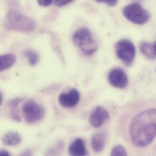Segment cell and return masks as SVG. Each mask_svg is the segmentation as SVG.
<instances>
[{
  "instance_id": "cell-1",
  "label": "cell",
  "mask_w": 156,
  "mask_h": 156,
  "mask_svg": "<svg viewBox=\"0 0 156 156\" xmlns=\"http://www.w3.org/2000/svg\"><path fill=\"white\" fill-rule=\"evenodd\" d=\"M156 133V109H150L139 114L133 120L129 134L134 144L145 147L154 139Z\"/></svg>"
},
{
  "instance_id": "cell-2",
  "label": "cell",
  "mask_w": 156,
  "mask_h": 156,
  "mask_svg": "<svg viewBox=\"0 0 156 156\" xmlns=\"http://www.w3.org/2000/svg\"><path fill=\"white\" fill-rule=\"evenodd\" d=\"M6 29L23 32H30L35 30L36 23L29 16L14 10H10L4 23Z\"/></svg>"
},
{
  "instance_id": "cell-3",
  "label": "cell",
  "mask_w": 156,
  "mask_h": 156,
  "mask_svg": "<svg viewBox=\"0 0 156 156\" xmlns=\"http://www.w3.org/2000/svg\"><path fill=\"white\" fill-rule=\"evenodd\" d=\"M74 44L87 55H92L97 50V42L90 30L86 27L78 29L73 36Z\"/></svg>"
},
{
  "instance_id": "cell-4",
  "label": "cell",
  "mask_w": 156,
  "mask_h": 156,
  "mask_svg": "<svg viewBox=\"0 0 156 156\" xmlns=\"http://www.w3.org/2000/svg\"><path fill=\"white\" fill-rule=\"evenodd\" d=\"M124 16L129 21L137 24H144L150 19L149 12L138 3H131L123 9Z\"/></svg>"
},
{
  "instance_id": "cell-5",
  "label": "cell",
  "mask_w": 156,
  "mask_h": 156,
  "mask_svg": "<svg viewBox=\"0 0 156 156\" xmlns=\"http://www.w3.org/2000/svg\"><path fill=\"white\" fill-rule=\"evenodd\" d=\"M22 111L26 122L30 124L41 121L45 115L44 108L33 100H29L23 104Z\"/></svg>"
},
{
  "instance_id": "cell-6",
  "label": "cell",
  "mask_w": 156,
  "mask_h": 156,
  "mask_svg": "<svg viewBox=\"0 0 156 156\" xmlns=\"http://www.w3.org/2000/svg\"><path fill=\"white\" fill-rule=\"evenodd\" d=\"M115 52L117 57L126 66H130L135 58L136 48L132 41L123 39L119 41L115 45Z\"/></svg>"
},
{
  "instance_id": "cell-7",
  "label": "cell",
  "mask_w": 156,
  "mask_h": 156,
  "mask_svg": "<svg viewBox=\"0 0 156 156\" xmlns=\"http://www.w3.org/2000/svg\"><path fill=\"white\" fill-rule=\"evenodd\" d=\"M108 80L113 87L119 89L125 88L129 83L126 73L120 68L111 70L108 75Z\"/></svg>"
},
{
  "instance_id": "cell-8",
  "label": "cell",
  "mask_w": 156,
  "mask_h": 156,
  "mask_svg": "<svg viewBox=\"0 0 156 156\" xmlns=\"http://www.w3.org/2000/svg\"><path fill=\"white\" fill-rule=\"evenodd\" d=\"M80 98V95L78 90L72 89L68 92L62 93L58 97V101L63 107L72 108L78 104Z\"/></svg>"
},
{
  "instance_id": "cell-9",
  "label": "cell",
  "mask_w": 156,
  "mask_h": 156,
  "mask_svg": "<svg viewBox=\"0 0 156 156\" xmlns=\"http://www.w3.org/2000/svg\"><path fill=\"white\" fill-rule=\"evenodd\" d=\"M109 115L108 112L102 106H98L92 113L89 122L90 125L95 128H100L108 119Z\"/></svg>"
},
{
  "instance_id": "cell-10",
  "label": "cell",
  "mask_w": 156,
  "mask_h": 156,
  "mask_svg": "<svg viewBox=\"0 0 156 156\" xmlns=\"http://www.w3.org/2000/svg\"><path fill=\"white\" fill-rule=\"evenodd\" d=\"M106 135L102 133H98L94 134L91 138L90 144L92 149L96 153H101L106 145Z\"/></svg>"
},
{
  "instance_id": "cell-11",
  "label": "cell",
  "mask_w": 156,
  "mask_h": 156,
  "mask_svg": "<svg viewBox=\"0 0 156 156\" xmlns=\"http://www.w3.org/2000/svg\"><path fill=\"white\" fill-rule=\"evenodd\" d=\"M1 141L4 145L15 147L21 142L22 137L17 132L9 131L2 136Z\"/></svg>"
},
{
  "instance_id": "cell-12",
  "label": "cell",
  "mask_w": 156,
  "mask_h": 156,
  "mask_svg": "<svg viewBox=\"0 0 156 156\" xmlns=\"http://www.w3.org/2000/svg\"><path fill=\"white\" fill-rule=\"evenodd\" d=\"M70 156H86L87 150L84 141L78 138L76 139L69 148Z\"/></svg>"
},
{
  "instance_id": "cell-13",
  "label": "cell",
  "mask_w": 156,
  "mask_h": 156,
  "mask_svg": "<svg viewBox=\"0 0 156 156\" xmlns=\"http://www.w3.org/2000/svg\"><path fill=\"white\" fill-rule=\"evenodd\" d=\"M140 49L141 52L148 58L154 60L156 58V42L151 43L143 41L140 43Z\"/></svg>"
},
{
  "instance_id": "cell-14",
  "label": "cell",
  "mask_w": 156,
  "mask_h": 156,
  "mask_svg": "<svg viewBox=\"0 0 156 156\" xmlns=\"http://www.w3.org/2000/svg\"><path fill=\"white\" fill-rule=\"evenodd\" d=\"M16 60V57L11 54L0 55V73L12 67Z\"/></svg>"
},
{
  "instance_id": "cell-15",
  "label": "cell",
  "mask_w": 156,
  "mask_h": 156,
  "mask_svg": "<svg viewBox=\"0 0 156 156\" xmlns=\"http://www.w3.org/2000/svg\"><path fill=\"white\" fill-rule=\"evenodd\" d=\"M21 101H22L21 98H16L11 100L8 103L9 108H10V109H11V112H10L11 117L14 120H15L16 122L21 121V118L19 116L16 109L18 106V105L20 103V102Z\"/></svg>"
},
{
  "instance_id": "cell-16",
  "label": "cell",
  "mask_w": 156,
  "mask_h": 156,
  "mask_svg": "<svg viewBox=\"0 0 156 156\" xmlns=\"http://www.w3.org/2000/svg\"><path fill=\"white\" fill-rule=\"evenodd\" d=\"M64 150V144L58 142L48 148L44 156H60Z\"/></svg>"
},
{
  "instance_id": "cell-17",
  "label": "cell",
  "mask_w": 156,
  "mask_h": 156,
  "mask_svg": "<svg viewBox=\"0 0 156 156\" xmlns=\"http://www.w3.org/2000/svg\"><path fill=\"white\" fill-rule=\"evenodd\" d=\"M24 55L28 60V62L31 66H35L39 60V56L38 54L32 51V50H27L25 52Z\"/></svg>"
},
{
  "instance_id": "cell-18",
  "label": "cell",
  "mask_w": 156,
  "mask_h": 156,
  "mask_svg": "<svg viewBox=\"0 0 156 156\" xmlns=\"http://www.w3.org/2000/svg\"><path fill=\"white\" fill-rule=\"evenodd\" d=\"M111 156H128L125 148L120 145L115 146L111 153Z\"/></svg>"
},
{
  "instance_id": "cell-19",
  "label": "cell",
  "mask_w": 156,
  "mask_h": 156,
  "mask_svg": "<svg viewBox=\"0 0 156 156\" xmlns=\"http://www.w3.org/2000/svg\"><path fill=\"white\" fill-rule=\"evenodd\" d=\"M72 2V0H57L54 2L55 4L58 7H62L66 4H68Z\"/></svg>"
},
{
  "instance_id": "cell-20",
  "label": "cell",
  "mask_w": 156,
  "mask_h": 156,
  "mask_svg": "<svg viewBox=\"0 0 156 156\" xmlns=\"http://www.w3.org/2000/svg\"><path fill=\"white\" fill-rule=\"evenodd\" d=\"M53 2L54 1L52 0H40V1H37L38 4L40 5L43 6V7L49 6L51 4H52L53 3Z\"/></svg>"
},
{
  "instance_id": "cell-21",
  "label": "cell",
  "mask_w": 156,
  "mask_h": 156,
  "mask_svg": "<svg viewBox=\"0 0 156 156\" xmlns=\"http://www.w3.org/2000/svg\"><path fill=\"white\" fill-rule=\"evenodd\" d=\"M97 2H104L106 4H108L110 6H114L115 5H116L118 2L116 0H107V1H100V0H98V1H97Z\"/></svg>"
},
{
  "instance_id": "cell-22",
  "label": "cell",
  "mask_w": 156,
  "mask_h": 156,
  "mask_svg": "<svg viewBox=\"0 0 156 156\" xmlns=\"http://www.w3.org/2000/svg\"><path fill=\"white\" fill-rule=\"evenodd\" d=\"M18 156H32V153L31 151L27 150L23 151Z\"/></svg>"
},
{
  "instance_id": "cell-23",
  "label": "cell",
  "mask_w": 156,
  "mask_h": 156,
  "mask_svg": "<svg viewBox=\"0 0 156 156\" xmlns=\"http://www.w3.org/2000/svg\"><path fill=\"white\" fill-rule=\"evenodd\" d=\"M0 156H10V154H9V153L3 149H1L0 150Z\"/></svg>"
},
{
  "instance_id": "cell-24",
  "label": "cell",
  "mask_w": 156,
  "mask_h": 156,
  "mask_svg": "<svg viewBox=\"0 0 156 156\" xmlns=\"http://www.w3.org/2000/svg\"><path fill=\"white\" fill-rule=\"evenodd\" d=\"M2 94H1V93L0 92V105L2 103Z\"/></svg>"
}]
</instances>
